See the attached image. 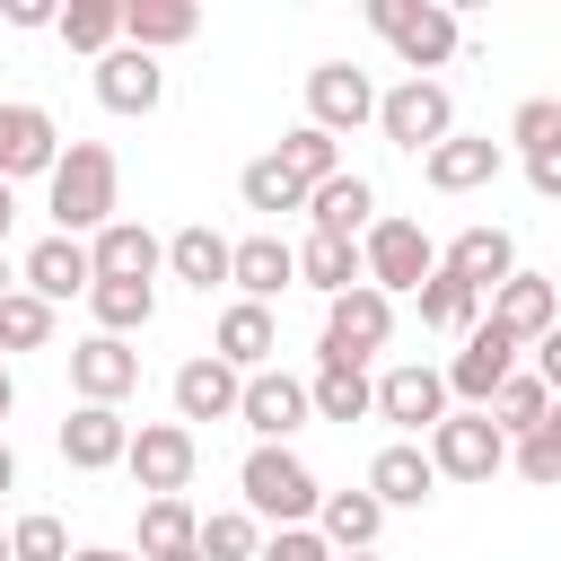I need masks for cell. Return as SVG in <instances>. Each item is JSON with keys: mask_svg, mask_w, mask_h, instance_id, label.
Segmentation results:
<instances>
[{"mask_svg": "<svg viewBox=\"0 0 561 561\" xmlns=\"http://www.w3.org/2000/svg\"><path fill=\"white\" fill-rule=\"evenodd\" d=\"M114 202H123V158H114L105 140H70L61 167L44 175L53 237H96V228H114Z\"/></svg>", "mask_w": 561, "mask_h": 561, "instance_id": "1", "label": "cell"}, {"mask_svg": "<svg viewBox=\"0 0 561 561\" xmlns=\"http://www.w3.org/2000/svg\"><path fill=\"white\" fill-rule=\"evenodd\" d=\"M237 491H245V508L280 535V526H316V508H324V482L307 473V456H289V447H254L245 465H237Z\"/></svg>", "mask_w": 561, "mask_h": 561, "instance_id": "2", "label": "cell"}, {"mask_svg": "<svg viewBox=\"0 0 561 561\" xmlns=\"http://www.w3.org/2000/svg\"><path fill=\"white\" fill-rule=\"evenodd\" d=\"M368 26L403 53V70H412V79L447 70V61H456V44H465V18H456V9H438V0H368Z\"/></svg>", "mask_w": 561, "mask_h": 561, "instance_id": "3", "label": "cell"}, {"mask_svg": "<svg viewBox=\"0 0 561 561\" xmlns=\"http://www.w3.org/2000/svg\"><path fill=\"white\" fill-rule=\"evenodd\" d=\"M394 342V298L386 289H342L324 298V342H316V368H368L377 351Z\"/></svg>", "mask_w": 561, "mask_h": 561, "instance_id": "4", "label": "cell"}, {"mask_svg": "<svg viewBox=\"0 0 561 561\" xmlns=\"http://www.w3.org/2000/svg\"><path fill=\"white\" fill-rule=\"evenodd\" d=\"M377 131H386L394 149H412V158H430L438 140H456V96H447V79H394V88L377 96Z\"/></svg>", "mask_w": 561, "mask_h": 561, "instance_id": "5", "label": "cell"}, {"mask_svg": "<svg viewBox=\"0 0 561 561\" xmlns=\"http://www.w3.org/2000/svg\"><path fill=\"white\" fill-rule=\"evenodd\" d=\"M359 263H368V289H386V298H421V280L438 272V245H430L421 219H377V228L359 237Z\"/></svg>", "mask_w": 561, "mask_h": 561, "instance_id": "6", "label": "cell"}, {"mask_svg": "<svg viewBox=\"0 0 561 561\" xmlns=\"http://www.w3.org/2000/svg\"><path fill=\"white\" fill-rule=\"evenodd\" d=\"M421 447H430L438 482H491V473L508 465V438H500V421H491V412H447Z\"/></svg>", "mask_w": 561, "mask_h": 561, "instance_id": "7", "label": "cell"}, {"mask_svg": "<svg viewBox=\"0 0 561 561\" xmlns=\"http://www.w3.org/2000/svg\"><path fill=\"white\" fill-rule=\"evenodd\" d=\"M193 465H202V438H193L184 421H140V430H131V456H123V473H131L149 500H184Z\"/></svg>", "mask_w": 561, "mask_h": 561, "instance_id": "8", "label": "cell"}, {"mask_svg": "<svg viewBox=\"0 0 561 561\" xmlns=\"http://www.w3.org/2000/svg\"><path fill=\"white\" fill-rule=\"evenodd\" d=\"M508 377H517V342L482 316V324L456 342V359H447V394H456L465 412H491V394H500Z\"/></svg>", "mask_w": 561, "mask_h": 561, "instance_id": "9", "label": "cell"}, {"mask_svg": "<svg viewBox=\"0 0 561 561\" xmlns=\"http://www.w3.org/2000/svg\"><path fill=\"white\" fill-rule=\"evenodd\" d=\"M377 421L430 438V430L447 421V368H430V359H394V368L377 377Z\"/></svg>", "mask_w": 561, "mask_h": 561, "instance_id": "10", "label": "cell"}, {"mask_svg": "<svg viewBox=\"0 0 561 561\" xmlns=\"http://www.w3.org/2000/svg\"><path fill=\"white\" fill-rule=\"evenodd\" d=\"M237 421L254 430V447H289V430H307V421H316V394H307V377H289V368H263V377H245V403H237Z\"/></svg>", "mask_w": 561, "mask_h": 561, "instance_id": "11", "label": "cell"}, {"mask_svg": "<svg viewBox=\"0 0 561 561\" xmlns=\"http://www.w3.org/2000/svg\"><path fill=\"white\" fill-rule=\"evenodd\" d=\"M307 123L316 131H359V123H377V88H368V70H351V61H316L307 70Z\"/></svg>", "mask_w": 561, "mask_h": 561, "instance_id": "12", "label": "cell"}, {"mask_svg": "<svg viewBox=\"0 0 561 561\" xmlns=\"http://www.w3.org/2000/svg\"><path fill=\"white\" fill-rule=\"evenodd\" d=\"M53 167H61V123H53L44 105L9 96V105H0V184H18V175H53Z\"/></svg>", "mask_w": 561, "mask_h": 561, "instance_id": "13", "label": "cell"}, {"mask_svg": "<svg viewBox=\"0 0 561 561\" xmlns=\"http://www.w3.org/2000/svg\"><path fill=\"white\" fill-rule=\"evenodd\" d=\"M96 105L105 114H158L167 105V70H158V53H140V44H114L105 61H96Z\"/></svg>", "mask_w": 561, "mask_h": 561, "instance_id": "14", "label": "cell"}, {"mask_svg": "<svg viewBox=\"0 0 561 561\" xmlns=\"http://www.w3.org/2000/svg\"><path fill=\"white\" fill-rule=\"evenodd\" d=\"M491 324L526 351V342H543L552 324H561V280L552 272H508L500 289H491Z\"/></svg>", "mask_w": 561, "mask_h": 561, "instance_id": "15", "label": "cell"}, {"mask_svg": "<svg viewBox=\"0 0 561 561\" xmlns=\"http://www.w3.org/2000/svg\"><path fill=\"white\" fill-rule=\"evenodd\" d=\"M131 386H140V351H131V342L88 333V342L70 351V394H79V403H114V412H123Z\"/></svg>", "mask_w": 561, "mask_h": 561, "instance_id": "16", "label": "cell"}, {"mask_svg": "<svg viewBox=\"0 0 561 561\" xmlns=\"http://www.w3.org/2000/svg\"><path fill=\"white\" fill-rule=\"evenodd\" d=\"M237 403H245V377H237L219 351H202V359L175 368V421H184V430H193V421H237Z\"/></svg>", "mask_w": 561, "mask_h": 561, "instance_id": "17", "label": "cell"}, {"mask_svg": "<svg viewBox=\"0 0 561 561\" xmlns=\"http://www.w3.org/2000/svg\"><path fill=\"white\" fill-rule=\"evenodd\" d=\"M131 456V421L114 412V403H79L70 421H61V465L70 473H105V465H123Z\"/></svg>", "mask_w": 561, "mask_h": 561, "instance_id": "18", "label": "cell"}, {"mask_svg": "<svg viewBox=\"0 0 561 561\" xmlns=\"http://www.w3.org/2000/svg\"><path fill=\"white\" fill-rule=\"evenodd\" d=\"M500 167H508V149H500L491 131H456V140H438V149L421 158L430 193H482V184H491Z\"/></svg>", "mask_w": 561, "mask_h": 561, "instance_id": "19", "label": "cell"}, {"mask_svg": "<svg viewBox=\"0 0 561 561\" xmlns=\"http://www.w3.org/2000/svg\"><path fill=\"white\" fill-rule=\"evenodd\" d=\"M26 289L35 298H88L96 289V254H88V237H35L26 245Z\"/></svg>", "mask_w": 561, "mask_h": 561, "instance_id": "20", "label": "cell"}, {"mask_svg": "<svg viewBox=\"0 0 561 561\" xmlns=\"http://www.w3.org/2000/svg\"><path fill=\"white\" fill-rule=\"evenodd\" d=\"M289 280H298V245H289L280 228H254V237H237V272H228V289H237V298L272 307Z\"/></svg>", "mask_w": 561, "mask_h": 561, "instance_id": "21", "label": "cell"}, {"mask_svg": "<svg viewBox=\"0 0 561 561\" xmlns=\"http://www.w3.org/2000/svg\"><path fill=\"white\" fill-rule=\"evenodd\" d=\"M368 491H377V508H421V500L438 491L430 447H421V438H386V447L368 456Z\"/></svg>", "mask_w": 561, "mask_h": 561, "instance_id": "22", "label": "cell"}, {"mask_svg": "<svg viewBox=\"0 0 561 561\" xmlns=\"http://www.w3.org/2000/svg\"><path fill=\"white\" fill-rule=\"evenodd\" d=\"M307 219H316V237H342V245H359V237L377 228V184L342 167L333 184H316V193H307Z\"/></svg>", "mask_w": 561, "mask_h": 561, "instance_id": "23", "label": "cell"}, {"mask_svg": "<svg viewBox=\"0 0 561 561\" xmlns=\"http://www.w3.org/2000/svg\"><path fill=\"white\" fill-rule=\"evenodd\" d=\"M210 351H219L237 377H263V368H272V351H280V324H272V307H254V298H228V316H219Z\"/></svg>", "mask_w": 561, "mask_h": 561, "instance_id": "24", "label": "cell"}, {"mask_svg": "<svg viewBox=\"0 0 561 561\" xmlns=\"http://www.w3.org/2000/svg\"><path fill=\"white\" fill-rule=\"evenodd\" d=\"M438 263H447L456 280H473V289L491 298V289H500V280L517 272V237H508V228H491V219H473V228H456V245H447Z\"/></svg>", "mask_w": 561, "mask_h": 561, "instance_id": "25", "label": "cell"}, {"mask_svg": "<svg viewBox=\"0 0 561 561\" xmlns=\"http://www.w3.org/2000/svg\"><path fill=\"white\" fill-rule=\"evenodd\" d=\"M167 272H175L184 289H202V298H210V289L237 272V245H228L210 219H193V228H175V237H167Z\"/></svg>", "mask_w": 561, "mask_h": 561, "instance_id": "26", "label": "cell"}, {"mask_svg": "<svg viewBox=\"0 0 561 561\" xmlns=\"http://www.w3.org/2000/svg\"><path fill=\"white\" fill-rule=\"evenodd\" d=\"M88 254H96V280H158V263H167V245H158L140 219L96 228V237H88Z\"/></svg>", "mask_w": 561, "mask_h": 561, "instance_id": "27", "label": "cell"}, {"mask_svg": "<svg viewBox=\"0 0 561 561\" xmlns=\"http://www.w3.org/2000/svg\"><path fill=\"white\" fill-rule=\"evenodd\" d=\"M316 535L333 543V552H377V535H386V508H377V491L359 482V491H324V508H316Z\"/></svg>", "mask_w": 561, "mask_h": 561, "instance_id": "28", "label": "cell"}, {"mask_svg": "<svg viewBox=\"0 0 561 561\" xmlns=\"http://www.w3.org/2000/svg\"><path fill=\"white\" fill-rule=\"evenodd\" d=\"M193 35H202V9H193V0H123V44L175 53V44H193Z\"/></svg>", "mask_w": 561, "mask_h": 561, "instance_id": "29", "label": "cell"}, {"mask_svg": "<svg viewBox=\"0 0 561 561\" xmlns=\"http://www.w3.org/2000/svg\"><path fill=\"white\" fill-rule=\"evenodd\" d=\"M88 316H96V333L131 342V333H149V316H158V280H96V289H88Z\"/></svg>", "mask_w": 561, "mask_h": 561, "instance_id": "30", "label": "cell"}, {"mask_svg": "<svg viewBox=\"0 0 561 561\" xmlns=\"http://www.w3.org/2000/svg\"><path fill=\"white\" fill-rule=\"evenodd\" d=\"M421 324H430V333H456V342H465V333L482 324V289H473V280H456V272L438 263V272L421 280Z\"/></svg>", "mask_w": 561, "mask_h": 561, "instance_id": "31", "label": "cell"}, {"mask_svg": "<svg viewBox=\"0 0 561 561\" xmlns=\"http://www.w3.org/2000/svg\"><path fill=\"white\" fill-rule=\"evenodd\" d=\"M175 552H202L193 500H140V561H175Z\"/></svg>", "mask_w": 561, "mask_h": 561, "instance_id": "32", "label": "cell"}, {"mask_svg": "<svg viewBox=\"0 0 561 561\" xmlns=\"http://www.w3.org/2000/svg\"><path fill=\"white\" fill-rule=\"evenodd\" d=\"M298 280H307V289H324V298H342V289H359V280H368V263H359V245H342V237H316V228H307V245H298Z\"/></svg>", "mask_w": 561, "mask_h": 561, "instance_id": "33", "label": "cell"}, {"mask_svg": "<svg viewBox=\"0 0 561 561\" xmlns=\"http://www.w3.org/2000/svg\"><path fill=\"white\" fill-rule=\"evenodd\" d=\"M53 35H61L70 53H88V61H105V53L123 44V0H70Z\"/></svg>", "mask_w": 561, "mask_h": 561, "instance_id": "34", "label": "cell"}, {"mask_svg": "<svg viewBox=\"0 0 561 561\" xmlns=\"http://www.w3.org/2000/svg\"><path fill=\"white\" fill-rule=\"evenodd\" d=\"M237 202L245 210H263V219H280V210H307V184L263 149V158H245V175H237Z\"/></svg>", "mask_w": 561, "mask_h": 561, "instance_id": "35", "label": "cell"}, {"mask_svg": "<svg viewBox=\"0 0 561 561\" xmlns=\"http://www.w3.org/2000/svg\"><path fill=\"white\" fill-rule=\"evenodd\" d=\"M307 394H316V421H368L377 412V377L368 368H316Z\"/></svg>", "mask_w": 561, "mask_h": 561, "instance_id": "36", "label": "cell"}, {"mask_svg": "<svg viewBox=\"0 0 561 561\" xmlns=\"http://www.w3.org/2000/svg\"><path fill=\"white\" fill-rule=\"evenodd\" d=\"M272 158H280V167H289V175H298L307 193L342 175V140H333V131H316V123H298V131H280V149H272Z\"/></svg>", "mask_w": 561, "mask_h": 561, "instance_id": "37", "label": "cell"}, {"mask_svg": "<svg viewBox=\"0 0 561 561\" xmlns=\"http://www.w3.org/2000/svg\"><path fill=\"white\" fill-rule=\"evenodd\" d=\"M543 412H552V386H543L535 368H517V377L491 394V421H500V438H535V430H543Z\"/></svg>", "mask_w": 561, "mask_h": 561, "instance_id": "38", "label": "cell"}, {"mask_svg": "<svg viewBox=\"0 0 561 561\" xmlns=\"http://www.w3.org/2000/svg\"><path fill=\"white\" fill-rule=\"evenodd\" d=\"M254 552H263V517H254L245 500L202 517V561H254Z\"/></svg>", "mask_w": 561, "mask_h": 561, "instance_id": "39", "label": "cell"}, {"mask_svg": "<svg viewBox=\"0 0 561 561\" xmlns=\"http://www.w3.org/2000/svg\"><path fill=\"white\" fill-rule=\"evenodd\" d=\"M44 342H53V298L9 289L0 298V351H44Z\"/></svg>", "mask_w": 561, "mask_h": 561, "instance_id": "40", "label": "cell"}, {"mask_svg": "<svg viewBox=\"0 0 561 561\" xmlns=\"http://www.w3.org/2000/svg\"><path fill=\"white\" fill-rule=\"evenodd\" d=\"M9 552H18V561H70V526H61L53 508H26V517L9 526Z\"/></svg>", "mask_w": 561, "mask_h": 561, "instance_id": "41", "label": "cell"}, {"mask_svg": "<svg viewBox=\"0 0 561 561\" xmlns=\"http://www.w3.org/2000/svg\"><path fill=\"white\" fill-rule=\"evenodd\" d=\"M508 140H517V158H543V149H561V96H526V105L508 114Z\"/></svg>", "mask_w": 561, "mask_h": 561, "instance_id": "42", "label": "cell"}, {"mask_svg": "<svg viewBox=\"0 0 561 561\" xmlns=\"http://www.w3.org/2000/svg\"><path fill=\"white\" fill-rule=\"evenodd\" d=\"M508 465H517L526 482H561V403L543 412V430H535V438H517V447H508Z\"/></svg>", "mask_w": 561, "mask_h": 561, "instance_id": "43", "label": "cell"}, {"mask_svg": "<svg viewBox=\"0 0 561 561\" xmlns=\"http://www.w3.org/2000/svg\"><path fill=\"white\" fill-rule=\"evenodd\" d=\"M254 561H342V552H333L316 526H280V535H263V552H254Z\"/></svg>", "mask_w": 561, "mask_h": 561, "instance_id": "44", "label": "cell"}, {"mask_svg": "<svg viewBox=\"0 0 561 561\" xmlns=\"http://www.w3.org/2000/svg\"><path fill=\"white\" fill-rule=\"evenodd\" d=\"M0 26H26L35 35V26H61V9L53 0H0Z\"/></svg>", "mask_w": 561, "mask_h": 561, "instance_id": "45", "label": "cell"}, {"mask_svg": "<svg viewBox=\"0 0 561 561\" xmlns=\"http://www.w3.org/2000/svg\"><path fill=\"white\" fill-rule=\"evenodd\" d=\"M526 184H535L543 202H561V149H543V158H526Z\"/></svg>", "mask_w": 561, "mask_h": 561, "instance_id": "46", "label": "cell"}, {"mask_svg": "<svg viewBox=\"0 0 561 561\" xmlns=\"http://www.w3.org/2000/svg\"><path fill=\"white\" fill-rule=\"evenodd\" d=\"M535 377H543V386H552V403H561V324L535 342Z\"/></svg>", "mask_w": 561, "mask_h": 561, "instance_id": "47", "label": "cell"}, {"mask_svg": "<svg viewBox=\"0 0 561 561\" xmlns=\"http://www.w3.org/2000/svg\"><path fill=\"white\" fill-rule=\"evenodd\" d=\"M70 561H140V552H123V543H79Z\"/></svg>", "mask_w": 561, "mask_h": 561, "instance_id": "48", "label": "cell"}, {"mask_svg": "<svg viewBox=\"0 0 561 561\" xmlns=\"http://www.w3.org/2000/svg\"><path fill=\"white\" fill-rule=\"evenodd\" d=\"M0 491H18V447L0 438Z\"/></svg>", "mask_w": 561, "mask_h": 561, "instance_id": "49", "label": "cell"}, {"mask_svg": "<svg viewBox=\"0 0 561 561\" xmlns=\"http://www.w3.org/2000/svg\"><path fill=\"white\" fill-rule=\"evenodd\" d=\"M9 219H18V184H0V237H9Z\"/></svg>", "mask_w": 561, "mask_h": 561, "instance_id": "50", "label": "cell"}, {"mask_svg": "<svg viewBox=\"0 0 561 561\" xmlns=\"http://www.w3.org/2000/svg\"><path fill=\"white\" fill-rule=\"evenodd\" d=\"M9 412H18V386H9V368H0V421H9Z\"/></svg>", "mask_w": 561, "mask_h": 561, "instance_id": "51", "label": "cell"}, {"mask_svg": "<svg viewBox=\"0 0 561 561\" xmlns=\"http://www.w3.org/2000/svg\"><path fill=\"white\" fill-rule=\"evenodd\" d=\"M0 561H18V552H9V526H0Z\"/></svg>", "mask_w": 561, "mask_h": 561, "instance_id": "52", "label": "cell"}, {"mask_svg": "<svg viewBox=\"0 0 561 561\" xmlns=\"http://www.w3.org/2000/svg\"><path fill=\"white\" fill-rule=\"evenodd\" d=\"M342 561H386V552H342Z\"/></svg>", "mask_w": 561, "mask_h": 561, "instance_id": "53", "label": "cell"}, {"mask_svg": "<svg viewBox=\"0 0 561 561\" xmlns=\"http://www.w3.org/2000/svg\"><path fill=\"white\" fill-rule=\"evenodd\" d=\"M9 289H18V280H9V263H0V298H9Z\"/></svg>", "mask_w": 561, "mask_h": 561, "instance_id": "54", "label": "cell"}, {"mask_svg": "<svg viewBox=\"0 0 561 561\" xmlns=\"http://www.w3.org/2000/svg\"><path fill=\"white\" fill-rule=\"evenodd\" d=\"M175 561H202V552H175Z\"/></svg>", "mask_w": 561, "mask_h": 561, "instance_id": "55", "label": "cell"}, {"mask_svg": "<svg viewBox=\"0 0 561 561\" xmlns=\"http://www.w3.org/2000/svg\"><path fill=\"white\" fill-rule=\"evenodd\" d=\"M552 280H561V272H552Z\"/></svg>", "mask_w": 561, "mask_h": 561, "instance_id": "56", "label": "cell"}]
</instances>
